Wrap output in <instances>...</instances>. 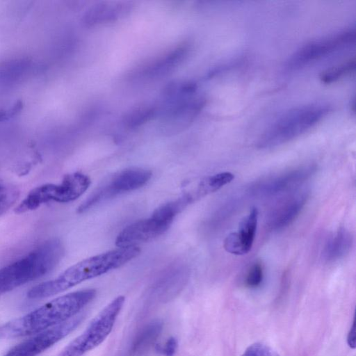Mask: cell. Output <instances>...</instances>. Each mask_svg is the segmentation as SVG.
<instances>
[{
	"mask_svg": "<svg viewBox=\"0 0 356 356\" xmlns=\"http://www.w3.org/2000/svg\"><path fill=\"white\" fill-rule=\"evenodd\" d=\"M355 60L353 58L346 63L332 67L322 72L320 79L322 83L330 84L349 74L355 70Z\"/></svg>",
	"mask_w": 356,
	"mask_h": 356,
	"instance_id": "obj_21",
	"label": "cell"
},
{
	"mask_svg": "<svg viewBox=\"0 0 356 356\" xmlns=\"http://www.w3.org/2000/svg\"><path fill=\"white\" fill-rule=\"evenodd\" d=\"M188 53V45L181 44L153 61L146 67L145 73L151 76L163 75L179 65L186 58Z\"/></svg>",
	"mask_w": 356,
	"mask_h": 356,
	"instance_id": "obj_17",
	"label": "cell"
},
{
	"mask_svg": "<svg viewBox=\"0 0 356 356\" xmlns=\"http://www.w3.org/2000/svg\"><path fill=\"white\" fill-rule=\"evenodd\" d=\"M203 96L196 93L164 102L161 111L159 128L164 134H174L187 128L205 105Z\"/></svg>",
	"mask_w": 356,
	"mask_h": 356,
	"instance_id": "obj_8",
	"label": "cell"
},
{
	"mask_svg": "<svg viewBox=\"0 0 356 356\" xmlns=\"http://www.w3.org/2000/svg\"><path fill=\"white\" fill-rule=\"evenodd\" d=\"M133 8L132 3L127 1H100L85 12L82 22L88 26L115 22L129 15Z\"/></svg>",
	"mask_w": 356,
	"mask_h": 356,
	"instance_id": "obj_14",
	"label": "cell"
},
{
	"mask_svg": "<svg viewBox=\"0 0 356 356\" xmlns=\"http://www.w3.org/2000/svg\"><path fill=\"white\" fill-rule=\"evenodd\" d=\"M241 356H280L279 354L268 346L256 343L250 346Z\"/></svg>",
	"mask_w": 356,
	"mask_h": 356,
	"instance_id": "obj_24",
	"label": "cell"
},
{
	"mask_svg": "<svg viewBox=\"0 0 356 356\" xmlns=\"http://www.w3.org/2000/svg\"><path fill=\"white\" fill-rule=\"evenodd\" d=\"M140 253L138 246L118 248L85 259L66 269L56 278L40 283L27 293L30 299H42L63 292L84 281L116 269Z\"/></svg>",
	"mask_w": 356,
	"mask_h": 356,
	"instance_id": "obj_2",
	"label": "cell"
},
{
	"mask_svg": "<svg viewBox=\"0 0 356 356\" xmlns=\"http://www.w3.org/2000/svg\"><path fill=\"white\" fill-rule=\"evenodd\" d=\"M152 177V172L143 168H132L122 170L97 189L78 208L83 213L97 203L108 198L130 192L145 186Z\"/></svg>",
	"mask_w": 356,
	"mask_h": 356,
	"instance_id": "obj_9",
	"label": "cell"
},
{
	"mask_svg": "<svg viewBox=\"0 0 356 356\" xmlns=\"http://www.w3.org/2000/svg\"><path fill=\"white\" fill-rule=\"evenodd\" d=\"M188 204L184 196L163 204L150 217L137 220L124 228L118 235L115 245L118 248L137 246L140 243L159 236L168 229L176 215Z\"/></svg>",
	"mask_w": 356,
	"mask_h": 356,
	"instance_id": "obj_5",
	"label": "cell"
},
{
	"mask_svg": "<svg viewBox=\"0 0 356 356\" xmlns=\"http://www.w3.org/2000/svg\"><path fill=\"white\" fill-rule=\"evenodd\" d=\"M63 254V243L54 238L0 268V296L48 274L58 264Z\"/></svg>",
	"mask_w": 356,
	"mask_h": 356,
	"instance_id": "obj_3",
	"label": "cell"
},
{
	"mask_svg": "<svg viewBox=\"0 0 356 356\" xmlns=\"http://www.w3.org/2000/svg\"><path fill=\"white\" fill-rule=\"evenodd\" d=\"M124 300L122 296L113 300L58 356H83L101 344L111 332Z\"/></svg>",
	"mask_w": 356,
	"mask_h": 356,
	"instance_id": "obj_7",
	"label": "cell"
},
{
	"mask_svg": "<svg viewBox=\"0 0 356 356\" xmlns=\"http://www.w3.org/2000/svg\"><path fill=\"white\" fill-rule=\"evenodd\" d=\"M178 343L175 338H169L165 344L159 349L164 356H174L177 348Z\"/></svg>",
	"mask_w": 356,
	"mask_h": 356,
	"instance_id": "obj_25",
	"label": "cell"
},
{
	"mask_svg": "<svg viewBox=\"0 0 356 356\" xmlns=\"http://www.w3.org/2000/svg\"><path fill=\"white\" fill-rule=\"evenodd\" d=\"M264 270L261 263L255 262L249 268L245 276L244 282L249 288H257L262 282Z\"/></svg>",
	"mask_w": 356,
	"mask_h": 356,
	"instance_id": "obj_23",
	"label": "cell"
},
{
	"mask_svg": "<svg viewBox=\"0 0 356 356\" xmlns=\"http://www.w3.org/2000/svg\"><path fill=\"white\" fill-rule=\"evenodd\" d=\"M163 330V323L159 320L149 322L135 336L130 349V355L140 356L145 353L156 342Z\"/></svg>",
	"mask_w": 356,
	"mask_h": 356,
	"instance_id": "obj_18",
	"label": "cell"
},
{
	"mask_svg": "<svg viewBox=\"0 0 356 356\" xmlns=\"http://www.w3.org/2000/svg\"><path fill=\"white\" fill-rule=\"evenodd\" d=\"M308 197L307 192H301L291 195L274 208L268 217V229L278 232L290 225L300 215Z\"/></svg>",
	"mask_w": 356,
	"mask_h": 356,
	"instance_id": "obj_15",
	"label": "cell"
},
{
	"mask_svg": "<svg viewBox=\"0 0 356 356\" xmlns=\"http://www.w3.org/2000/svg\"><path fill=\"white\" fill-rule=\"evenodd\" d=\"M96 296L87 289L56 298L31 312L0 325V339L23 337L45 331L74 316Z\"/></svg>",
	"mask_w": 356,
	"mask_h": 356,
	"instance_id": "obj_1",
	"label": "cell"
},
{
	"mask_svg": "<svg viewBox=\"0 0 356 356\" xmlns=\"http://www.w3.org/2000/svg\"><path fill=\"white\" fill-rule=\"evenodd\" d=\"M234 175L229 172H222L203 178L195 190L198 198L213 193L230 183Z\"/></svg>",
	"mask_w": 356,
	"mask_h": 356,
	"instance_id": "obj_19",
	"label": "cell"
},
{
	"mask_svg": "<svg viewBox=\"0 0 356 356\" xmlns=\"http://www.w3.org/2000/svg\"><path fill=\"white\" fill-rule=\"evenodd\" d=\"M347 343L350 348L355 349L356 346V332H355V320H353L351 327L350 328L347 335Z\"/></svg>",
	"mask_w": 356,
	"mask_h": 356,
	"instance_id": "obj_26",
	"label": "cell"
},
{
	"mask_svg": "<svg viewBox=\"0 0 356 356\" xmlns=\"http://www.w3.org/2000/svg\"><path fill=\"white\" fill-rule=\"evenodd\" d=\"M19 191L13 184L0 179V216L17 201Z\"/></svg>",
	"mask_w": 356,
	"mask_h": 356,
	"instance_id": "obj_22",
	"label": "cell"
},
{
	"mask_svg": "<svg viewBox=\"0 0 356 356\" xmlns=\"http://www.w3.org/2000/svg\"><path fill=\"white\" fill-rule=\"evenodd\" d=\"M258 216L257 209L252 208L239 223L238 229L226 236L223 246L227 252L243 255L250 252L256 235Z\"/></svg>",
	"mask_w": 356,
	"mask_h": 356,
	"instance_id": "obj_13",
	"label": "cell"
},
{
	"mask_svg": "<svg viewBox=\"0 0 356 356\" xmlns=\"http://www.w3.org/2000/svg\"><path fill=\"white\" fill-rule=\"evenodd\" d=\"M316 171L312 164L302 165L254 183L249 188L251 195L270 197L294 188L310 178Z\"/></svg>",
	"mask_w": 356,
	"mask_h": 356,
	"instance_id": "obj_12",
	"label": "cell"
},
{
	"mask_svg": "<svg viewBox=\"0 0 356 356\" xmlns=\"http://www.w3.org/2000/svg\"><path fill=\"white\" fill-rule=\"evenodd\" d=\"M157 113L156 108L153 106H139L125 114L123 123L127 127L134 128L148 122Z\"/></svg>",
	"mask_w": 356,
	"mask_h": 356,
	"instance_id": "obj_20",
	"label": "cell"
},
{
	"mask_svg": "<svg viewBox=\"0 0 356 356\" xmlns=\"http://www.w3.org/2000/svg\"><path fill=\"white\" fill-rule=\"evenodd\" d=\"M354 30L341 31L329 37L312 41L301 47L289 58L287 67L298 70L355 42Z\"/></svg>",
	"mask_w": 356,
	"mask_h": 356,
	"instance_id": "obj_10",
	"label": "cell"
},
{
	"mask_svg": "<svg viewBox=\"0 0 356 356\" xmlns=\"http://www.w3.org/2000/svg\"><path fill=\"white\" fill-rule=\"evenodd\" d=\"M353 243L351 233L345 228L339 229L326 241L323 258L328 262L337 261L350 250Z\"/></svg>",
	"mask_w": 356,
	"mask_h": 356,
	"instance_id": "obj_16",
	"label": "cell"
},
{
	"mask_svg": "<svg viewBox=\"0 0 356 356\" xmlns=\"http://www.w3.org/2000/svg\"><path fill=\"white\" fill-rule=\"evenodd\" d=\"M90 183L88 176L82 172H76L66 175L58 184H46L32 189L15 211L17 213L29 212L49 202H72L87 191Z\"/></svg>",
	"mask_w": 356,
	"mask_h": 356,
	"instance_id": "obj_6",
	"label": "cell"
},
{
	"mask_svg": "<svg viewBox=\"0 0 356 356\" xmlns=\"http://www.w3.org/2000/svg\"><path fill=\"white\" fill-rule=\"evenodd\" d=\"M330 111L327 104H312L293 108L278 118L259 138L257 147L270 149L287 143L315 127Z\"/></svg>",
	"mask_w": 356,
	"mask_h": 356,
	"instance_id": "obj_4",
	"label": "cell"
},
{
	"mask_svg": "<svg viewBox=\"0 0 356 356\" xmlns=\"http://www.w3.org/2000/svg\"><path fill=\"white\" fill-rule=\"evenodd\" d=\"M83 318V314L76 315L16 345L3 356H37L74 330Z\"/></svg>",
	"mask_w": 356,
	"mask_h": 356,
	"instance_id": "obj_11",
	"label": "cell"
}]
</instances>
